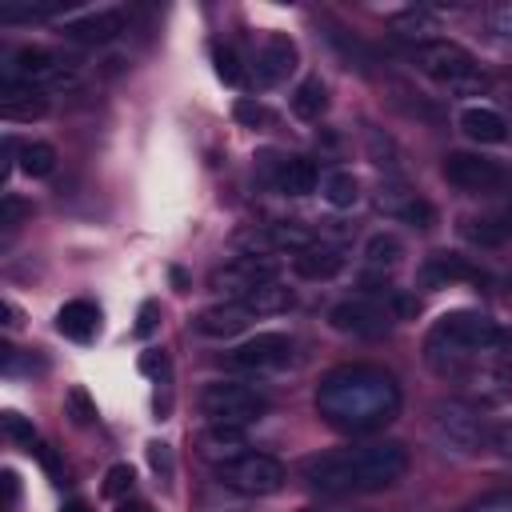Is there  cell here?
Segmentation results:
<instances>
[{
  "label": "cell",
  "instance_id": "cell-13",
  "mask_svg": "<svg viewBox=\"0 0 512 512\" xmlns=\"http://www.w3.org/2000/svg\"><path fill=\"white\" fill-rule=\"evenodd\" d=\"M484 272L468 260V256H460V252H432V256H424V264H420V272H416V280H420V288H448V284H456V280H480Z\"/></svg>",
  "mask_w": 512,
  "mask_h": 512
},
{
  "label": "cell",
  "instance_id": "cell-22",
  "mask_svg": "<svg viewBox=\"0 0 512 512\" xmlns=\"http://www.w3.org/2000/svg\"><path fill=\"white\" fill-rule=\"evenodd\" d=\"M292 112L300 116V120H320L324 112H328V88H324V80L320 76H308V80H300L296 84V92H292Z\"/></svg>",
  "mask_w": 512,
  "mask_h": 512
},
{
  "label": "cell",
  "instance_id": "cell-49",
  "mask_svg": "<svg viewBox=\"0 0 512 512\" xmlns=\"http://www.w3.org/2000/svg\"><path fill=\"white\" fill-rule=\"evenodd\" d=\"M120 512H152V508H148V504H128V500H124Z\"/></svg>",
  "mask_w": 512,
  "mask_h": 512
},
{
  "label": "cell",
  "instance_id": "cell-31",
  "mask_svg": "<svg viewBox=\"0 0 512 512\" xmlns=\"http://www.w3.org/2000/svg\"><path fill=\"white\" fill-rule=\"evenodd\" d=\"M392 28L404 32V36H424V32L436 28V16L428 8H408V12H396L392 16Z\"/></svg>",
  "mask_w": 512,
  "mask_h": 512
},
{
  "label": "cell",
  "instance_id": "cell-34",
  "mask_svg": "<svg viewBox=\"0 0 512 512\" xmlns=\"http://www.w3.org/2000/svg\"><path fill=\"white\" fill-rule=\"evenodd\" d=\"M132 480H136V472H132L128 464H112V468L104 472V488H100V492H104L108 500H124V496L132 492Z\"/></svg>",
  "mask_w": 512,
  "mask_h": 512
},
{
  "label": "cell",
  "instance_id": "cell-4",
  "mask_svg": "<svg viewBox=\"0 0 512 512\" xmlns=\"http://www.w3.org/2000/svg\"><path fill=\"white\" fill-rule=\"evenodd\" d=\"M412 64L448 92H480L488 84L476 56L456 40H420L412 48Z\"/></svg>",
  "mask_w": 512,
  "mask_h": 512
},
{
  "label": "cell",
  "instance_id": "cell-23",
  "mask_svg": "<svg viewBox=\"0 0 512 512\" xmlns=\"http://www.w3.org/2000/svg\"><path fill=\"white\" fill-rule=\"evenodd\" d=\"M400 256H404V244H400L396 232H376V236H368V244H364V264H368V272H392V268L400 264Z\"/></svg>",
  "mask_w": 512,
  "mask_h": 512
},
{
  "label": "cell",
  "instance_id": "cell-15",
  "mask_svg": "<svg viewBox=\"0 0 512 512\" xmlns=\"http://www.w3.org/2000/svg\"><path fill=\"white\" fill-rule=\"evenodd\" d=\"M124 8H100L76 20H64V36L76 44H108L116 32H124Z\"/></svg>",
  "mask_w": 512,
  "mask_h": 512
},
{
  "label": "cell",
  "instance_id": "cell-14",
  "mask_svg": "<svg viewBox=\"0 0 512 512\" xmlns=\"http://www.w3.org/2000/svg\"><path fill=\"white\" fill-rule=\"evenodd\" d=\"M296 60H300V52H296V44L288 36H280V32L268 36L264 48L256 52V80L264 88H272V84H280V80H288L296 72Z\"/></svg>",
  "mask_w": 512,
  "mask_h": 512
},
{
  "label": "cell",
  "instance_id": "cell-1",
  "mask_svg": "<svg viewBox=\"0 0 512 512\" xmlns=\"http://www.w3.org/2000/svg\"><path fill=\"white\" fill-rule=\"evenodd\" d=\"M316 412L336 432L368 436L400 416V384L376 364H340L320 376Z\"/></svg>",
  "mask_w": 512,
  "mask_h": 512
},
{
  "label": "cell",
  "instance_id": "cell-44",
  "mask_svg": "<svg viewBox=\"0 0 512 512\" xmlns=\"http://www.w3.org/2000/svg\"><path fill=\"white\" fill-rule=\"evenodd\" d=\"M32 452H36V460H40V464L48 468V476H60V460L52 456V448H48V444H36Z\"/></svg>",
  "mask_w": 512,
  "mask_h": 512
},
{
  "label": "cell",
  "instance_id": "cell-42",
  "mask_svg": "<svg viewBox=\"0 0 512 512\" xmlns=\"http://www.w3.org/2000/svg\"><path fill=\"white\" fill-rule=\"evenodd\" d=\"M492 28H496L504 40H512V4H500V8L492 12Z\"/></svg>",
  "mask_w": 512,
  "mask_h": 512
},
{
  "label": "cell",
  "instance_id": "cell-36",
  "mask_svg": "<svg viewBox=\"0 0 512 512\" xmlns=\"http://www.w3.org/2000/svg\"><path fill=\"white\" fill-rule=\"evenodd\" d=\"M212 60H216V76L224 80V84H240L244 80V68H240V56L224 44V48H216L212 52Z\"/></svg>",
  "mask_w": 512,
  "mask_h": 512
},
{
  "label": "cell",
  "instance_id": "cell-19",
  "mask_svg": "<svg viewBox=\"0 0 512 512\" xmlns=\"http://www.w3.org/2000/svg\"><path fill=\"white\" fill-rule=\"evenodd\" d=\"M244 448H248V436H244V428H236V424H208V428L200 432V452H204L212 464H228V460L244 456Z\"/></svg>",
  "mask_w": 512,
  "mask_h": 512
},
{
  "label": "cell",
  "instance_id": "cell-45",
  "mask_svg": "<svg viewBox=\"0 0 512 512\" xmlns=\"http://www.w3.org/2000/svg\"><path fill=\"white\" fill-rule=\"evenodd\" d=\"M0 312H4V324H8V328H16V324H20V308H16L12 300H4V304H0Z\"/></svg>",
  "mask_w": 512,
  "mask_h": 512
},
{
  "label": "cell",
  "instance_id": "cell-6",
  "mask_svg": "<svg viewBox=\"0 0 512 512\" xmlns=\"http://www.w3.org/2000/svg\"><path fill=\"white\" fill-rule=\"evenodd\" d=\"M428 424H432L436 444L444 452H456V456L480 452V444L492 436L488 424H484V416L472 404H464V400H440V404H432Z\"/></svg>",
  "mask_w": 512,
  "mask_h": 512
},
{
  "label": "cell",
  "instance_id": "cell-3",
  "mask_svg": "<svg viewBox=\"0 0 512 512\" xmlns=\"http://www.w3.org/2000/svg\"><path fill=\"white\" fill-rule=\"evenodd\" d=\"M508 348H512V332L504 324H496L492 316L472 312V308L444 312L440 320H432V328L424 336V360L444 380L468 376L472 368H480L484 356H496Z\"/></svg>",
  "mask_w": 512,
  "mask_h": 512
},
{
  "label": "cell",
  "instance_id": "cell-46",
  "mask_svg": "<svg viewBox=\"0 0 512 512\" xmlns=\"http://www.w3.org/2000/svg\"><path fill=\"white\" fill-rule=\"evenodd\" d=\"M4 496H8V504L20 496V484H16V472H4Z\"/></svg>",
  "mask_w": 512,
  "mask_h": 512
},
{
  "label": "cell",
  "instance_id": "cell-20",
  "mask_svg": "<svg viewBox=\"0 0 512 512\" xmlns=\"http://www.w3.org/2000/svg\"><path fill=\"white\" fill-rule=\"evenodd\" d=\"M316 180L320 176H316V164L308 156H288L276 168V188L284 196H308V192H316Z\"/></svg>",
  "mask_w": 512,
  "mask_h": 512
},
{
  "label": "cell",
  "instance_id": "cell-12",
  "mask_svg": "<svg viewBox=\"0 0 512 512\" xmlns=\"http://www.w3.org/2000/svg\"><path fill=\"white\" fill-rule=\"evenodd\" d=\"M252 320H256L252 308H244L240 300H224V304L204 308V312L192 320V328H196L200 336H208V340H232V336H240Z\"/></svg>",
  "mask_w": 512,
  "mask_h": 512
},
{
  "label": "cell",
  "instance_id": "cell-40",
  "mask_svg": "<svg viewBox=\"0 0 512 512\" xmlns=\"http://www.w3.org/2000/svg\"><path fill=\"white\" fill-rule=\"evenodd\" d=\"M464 512H512V496L508 492H496V496H484V500L468 504Z\"/></svg>",
  "mask_w": 512,
  "mask_h": 512
},
{
  "label": "cell",
  "instance_id": "cell-7",
  "mask_svg": "<svg viewBox=\"0 0 512 512\" xmlns=\"http://www.w3.org/2000/svg\"><path fill=\"white\" fill-rule=\"evenodd\" d=\"M76 64L48 48H16L4 68V88H60L72 84Z\"/></svg>",
  "mask_w": 512,
  "mask_h": 512
},
{
  "label": "cell",
  "instance_id": "cell-24",
  "mask_svg": "<svg viewBox=\"0 0 512 512\" xmlns=\"http://www.w3.org/2000/svg\"><path fill=\"white\" fill-rule=\"evenodd\" d=\"M264 240H268V248H284V252H292V256L316 244V236H312L304 224H292V220L268 224V228H264Z\"/></svg>",
  "mask_w": 512,
  "mask_h": 512
},
{
  "label": "cell",
  "instance_id": "cell-21",
  "mask_svg": "<svg viewBox=\"0 0 512 512\" xmlns=\"http://www.w3.org/2000/svg\"><path fill=\"white\" fill-rule=\"evenodd\" d=\"M0 116L4 120H40V116H48V96L40 88H4Z\"/></svg>",
  "mask_w": 512,
  "mask_h": 512
},
{
  "label": "cell",
  "instance_id": "cell-29",
  "mask_svg": "<svg viewBox=\"0 0 512 512\" xmlns=\"http://www.w3.org/2000/svg\"><path fill=\"white\" fill-rule=\"evenodd\" d=\"M232 116H236L244 128H272V124H276V116H272L260 100H252V96H240V100L232 104Z\"/></svg>",
  "mask_w": 512,
  "mask_h": 512
},
{
  "label": "cell",
  "instance_id": "cell-41",
  "mask_svg": "<svg viewBox=\"0 0 512 512\" xmlns=\"http://www.w3.org/2000/svg\"><path fill=\"white\" fill-rule=\"evenodd\" d=\"M140 368H144L148 376H168V360H164V352H144V356H140Z\"/></svg>",
  "mask_w": 512,
  "mask_h": 512
},
{
  "label": "cell",
  "instance_id": "cell-39",
  "mask_svg": "<svg viewBox=\"0 0 512 512\" xmlns=\"http://www.w3.org/2000/svg\"><path fill=\"white\" fill-rule=\"evenodd\" d=\"M156 316H160V304L156 300H144L140 312H136V336H152L156 332Z\"/></svg>",
  "mask_w": 512,
  "mask_h": 512
},
{
  "label": "cell",
  "instance_id": "cell-35",
  "mask_svg": "<svg viewBox=\"0 0 512 512\" xmlns=\"http://www.w3.org/2000/svg\"><path fill=\"white\" fill-rule=\"evenodd\" d=\"M28 212H32V204H28L24 196H16V192H8V196L0 200V228H4V232H12V228H20Z\"/></svg>",
  "mask_w": 512,
  "mask_h": 512
},
{
  "label": "cell",
  "instance_id": "cell-30",
  "mask_svg": "<svg viewBox=\"0 0 512 512\" xmlns=\"http://www.w3.org/2000/svg\"><path fill=\"white\" fill-rule=\"evenodd\" d=\"M464 236H468L472 244H484V248H496V244H504V240H508L496 216H484V220H464Z\"/></svg>",
  "mask_w": 512,
  "mask_h": 512
},
{
  "label": "cell",
  "instance_id": "cell-38",
  "mask_svg": "<svg viewBox=\"0 0 512 512\" xmlns=\"http://www.w3.org/2000/svg\"><path fill=\"white\" fill-rule=\"evenodd\" d=\"M148 464H152V472L160 476V480H172V448L168 444H160V440H152L148 444Z\"/></svg>",
  "mask_w": 512,
  "mask_h": 512
},
{
  "label": "cell",
  "instance_id": "cell-17",
  "mask_svg": "<svg viewBox=\"0 0 512 512\" xmlns=\"http://www.w3.org/2000/svg\"><path fill=\"white\" fill-rule=\"evenodd\" d=\"M292 268H296L300 280H332V276L344 268V252H340L336 244L316 240L312 248H304V252L292 256Z\"/></svg>",
  "mask_w": 512,
  "mask_h": 512
},
{
  "label": "cell",
  "instance_id": "cell-43",
  "mask_svg": "<svg viewBox=\"0 0 512 512\" xmlns=\"http://www.w3.org/2000/svg\"><path fill=\"white\" fill-rule=\"evenodd\" d=\"M492 444L512 460V424H496V428H492Z\"/></svg>",
  "mask_w": 512,
  "mask_h": 512
},
{
  "label": "cell",
  "instance_id": "cell-11",
  "mask_svg": "<svg viewBox=\"0 0 512 512\" xmlns=\"http://www.w3.org/2000/svg\"><path fill=\"white\" fill-rule=\"evenodd\" d=\"M288 356H292V340L284 332H256L244 344H236L224 356V364L236 368V372H264V368L288 364Z\"/></svg>",
  "mask_w": 512,
  "mask_h": 512
},
{
  "label": "cell",
  "instance_id": "cell-16",
  "mask_svg": "<svg viewBox=\"0 0 512 512\" xmlns=\"http://www.w3.org/2000/svg\"><path fill=\"white\" fill-rule=\"evenodd\" d=\"M460 132L476 144H504L508 140V120L488 104H468L460 112Z\"/></svg>",
  "mask_w": 512,
  "mask_h": 512
},
{
  "label": "cell",
  "instance_id": "cell-32",
  "mask_svg": "<svg viewBox=\"0 0 512 512\" xmlns=\"http://www.w3.org/2000/svg\"><path fill=\"white\" fill-rule=\"evenodd\" d=\"M64 408H68V416H72L80 428L96 420V400H92L84 388H68V392H64Z\"/></svg>",
  "mask_w": 512,
  "mask_h": 512
},
{
  "label": "cell",
  "instance_id": "cell-9",
  "mask_svg": "<svg viewBox=\"0 0 512 512\" xmlns=\"http://www.w3.org/2000/svg\"><path fill=\"white\" fill-rule=\"evenodd\" d=\"M444 180L460 192H472V196H484V192H500L512 172L500 164V160H488L480 152H448L444 164H440Z\"/></svg>",
  "mask_w": 512,
  "mask_h": 512
},
{
  "label": "cell",
  "instance_id": "cell-28",
  "mask_svg": "<svg viewBox=\"0 0 512 512\" xmlns=\"http://www.w3.org/2000/svg\"><path fill=\"white\" fill-rule=\"evenodd\" d=\"M324 200H328L332 208H352V204L360 200V180H356L352 172H344V168L328 172V176H324Z\"/></svg>",
  "mask_w": 512,
  "mask_h": 512
},
{
  "label": "cell",
  "instance_id": "cell-5",
  "mask_svg": "<svg viewBox=\"0 0 512 512\" xmlns=\"http://www.w3.org/2000/svg\"><path fill=\"white\" fill-rule=\"evenodd\" d=\"M200 412L208 416V424L248 428L252 420H260L268 412V396L252 384H240V380H212L200 392Z\"/></svg>",
  "mask_w": 512,
  "mask_h": 512
},
{
  "label": "cell",
  "instance_id": "cell-2",
  "mask_svg": "<svg viewBox=\"0 0 512 512\" xmlns=\"http://www.w3.org/2000/svg\"><path fill=\"white\" fill-rule=\"evenodd\" d=\"M408 472V448L396 440H376V444H352V448H332L312 460H304V480L316 492H380L392 488Z\"/></svg>",
  "mask_w": 512,
  "mask_h": 512
},
{
  "label": "cell",
  "instance_id": "cell-48",
  "mask_svg": "<svg viewBox=\"0 0 512 512\" xmlns=\"http://www.w3.org/2000/svg\"><path fill=\"white\" fill-rule=\"evenodd\" d=\"M60 512H88V504H84V500H68Z\"/></svg>",
  "mask_w": 512,
  "mask_h": 512
},
{
  "label": "cell",
  "instance_id": "cell-27",
  "mask_svg": "<svg viewBox=\"0 0 512 512\" xmlns=\"http://www.w3.org/2000/svg\"><path fill=\"white\" fill-rule=\"evenodd\" d=\"M368 156H372L376 168H384V176H400V172H404L396 140H392L388 132H380V128H368Z\"/></svg>",
  "mask_w": 512,
  "mask_h": 512
},
{
  "label": "cell",
  "instance_id": "cell-18",
  "mask_svg": "<svg viewBox=\"0 0 512 512\" xmlns=\"http://www.w3.org/2000/svg\"><path fill=\"white\" fill-rule=\"evenodd\" d=\"M100 328V308L92 300H68L60 312H56V332L76 340V344H88Z\"/></svg>",
  "mask_w": 512,
  "mask_h": 512
},
{
  "label": "cell",
  "instance_id": "cell-26",
  "mask_svg": "<svg viewBox=\"0 0 512 512\" xmlns=\"http://www.w3.org/2000/svg\"><path fill=\"white\" fill-rule=\"evenodd\" d=\"M16 164H20V172H24V176H32V180H40V176H52V168H56V148H52V144H44V140L20 144V152H16Z\"/></svg>",
  "mask_w": 512,
  "mask_h": 512
},
{
  "label": "cell",
  "instance_id": "cell-33",
  "mask_svg": "<svg viewBox=\"0 0 512 512\" xmlns=\"http://www.w3.org/2000/svg\"><path fill=\"white\" fill-rule=\"evenodd\" d=\"M0 428H4V436L8 440H16V444H24L28 452L36 448V428L20 416V412H0Z\"/></svg>",
  "mask_w": 512,
  "mask_h": 512
},
{
  "label": "cell",
  "instance_id": "cell-8",
  "mask_svg": "<svg viewBox=\"0 0 512 512\" xmlns=\"http://www.w3.org/2000/svg\"><path fill=\"white\" fill-rule=\"evenodd\" d=\"M216 476H220L224 488H232L240 496H272L288 480L284 464L276 456H268V452H244V456H236L228 464H216Z\"/></svg>",
  "mask_w": 512,
  "mask_h": 512
},
{
  "label": "cell",
  "instance_id": "cell-37",
  "mask_svg": "<svg viewBox=\"0 0 512 512\" xmlns=\"http://www.w3.org/2000/svg\"><path fill=\"white\" fill-rule=\"evenodd\" d=\"M396 220H404V224H412V228H432L436 212H432V204H428L424 196H412V200L400 208V216H396Z\"/></svg>",
  "mask_w": 512,
  "mask_h": 512
},
{
  "label": "cell",
  "instance_id": "cell-10",
  "mask_svg": "<svg viewBox=\"0 0 512 512\" xmlns=\"http://www.w3.org/2000/svg\"><path fill=\"white\" fill-rule=\"evenodd\" d=\"M392 312L384 300H372V296H348L340 304H332L328 312V324L344 336H360V340H380L392 332Z\"/></svg>",
  "mask_w": 512,
  "mask_h": 512
},
{
  "label": "cell",
  "instance_id": "cell-47",
  "mask_svg": "<svg viewBox=\"0 0 512 512\" xmlns=\"http://www.w3.org/2000/svg\"><path fill=\"white\" fill-rule=\"evenodd\" d=\"M496 220H500V228H504V236L512 240V204H508V208H504V212H500Z\"/></svg>",
  "mask_w": 512,
  "mask_h": 512
},
{
  "label": "cell",
  "instance_id": "cell-25",
  "mask_svg": "<svg viewBox=\"0 0 512 512\" xmlns=\"http://www.w3.org/2000/svg\"><path fill=\"white\" fill-rule=\"evenodd\" d=\"M244 308H252L256 316H272V312H284V308H292V292L284 288V284H276V280H268V284H256L244 300H240Z\"/></svg>",
  "mask_w": 512,
  "mask_h": 512
}]
</instances>
